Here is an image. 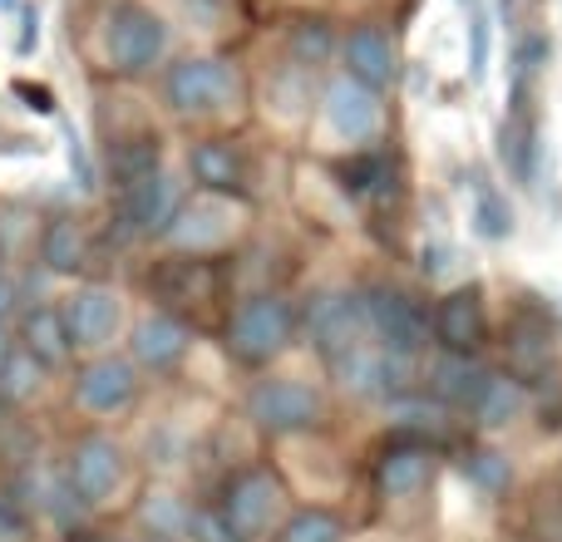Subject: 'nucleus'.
<instances>
[{
	"mask_svg": "<svg viewBox=\"0 0 562 542\" xmlns=\"http://www.w3.org/2000/svg\"><path fill=\"white\" fill-rule=\"evenodd\" d=\"M296 336V316L281 296H252L233 310L227 320V350H233L243 365H267Z\"/></svg>",
	"mask_w": 562,
	"mask_h": 542,
	"instance_id": "obj_1",
	"label": "nucleus"
},
{
	"mask_svg": "<svg viewBox=\"0 0 562 542\" xmlns=\"http://www.w3.org/2000/svg\"><path fill=\"white\" fill-rule=\"evenodd\" d=\"M366 320H370L375 346L390 350V355H405V360H415L419 350L429 346V336H435V320L425 316V306L400 286H370L366 291Z\"/></svg>",
	"mask_w": 562,
	"mask_h": 542,
	"instance_id": "obj_2",
	"label": "nucleus"
},
{
	"mask_svg": "<svg viewBox=\"0 0 562 542\" xmlns=\"http://www.w3.org/2000/svg\"><path fill=\"white\" fill-rule=\"evenodd\" d=\"M306 330L326 365H336L350 350L375 340L370 336V320H366V296H350V291H321L306 306Z\"/></svg>",
	"mask_w": 562,
	"mask_h": 542,
	"instance_id": "obj_3",
	"label": "nucleus"
},
{
	"mask_svg": "<svg viewBox=\"0 0 562 542\" xmlns=\"http://www.w3.org/2000/svg\"><path fill=\"white\" fill-rule=\"evenodd\" d=\"M237 94H243V79H237V69L223 65V59L193 55L168 69V104H173L178 114H217V109L237 104Z\"/></svg>",
	"mask_w": 562,
	"mask_h": 542,
	"instance_id": "obj_4",
	"label": "nucleus"
},
{
	"mask_svg": "<svg viewBox=\"0 0 562 542\" xmlns=\"http://www.w3.org/2000/svg\"><path fill=\"white\" fill-rule=\"evenodd\" d=\"M247 415L257 429L267 434H301V429H316L326 405L306 380H262V385L247 395Z\"/></svg>",
	"mask_w": 562,
	"mask_h": 542,
	"instance_id": "obj_5",
	"label": "nucleus"
},
{
	"mask_svg": "<svg viewBox=\"0 0 562 542\" xmlns=\"http://www.w3.org/2000/svg\"><path fill=\"white\" fill-rule=\"evenodd\" d=\"M104 45H109V65H114L119 75H144V69H154L158 59H164L168 25L144 5H119L114 15H109Z\"/></svg>",
	"mask_w": 562,
	"mask_h": 542,
	"instance_id": "obj_6",
	"label": "nucleus"
},
{
	"mask_svg": "<svg viewBox=\"0 0 562 542\" xmlns=\"http://www.w3.org/2000/svg\"><path fill=\"white\" fill-rule=\"evenodd\" d=\"M65 474L85 504H109L119 494V484H124V449L109 434H85L75 444V454H69Z\"/></svg>",
	"mask_w": 562,
	"mask_h": 542,
	"instance_id": "obj_7",
	"label": "nucleus"
},
{
	"mask_svg": "<svg viewBox=\"0 0 562 542\" xmlns=\"http://www.w3.org/2000/svg\"><path fill=\"white\" fill-rule=\"evenodd\" d=\"M326 118L346 144H366V138L380 134L385 109H380V94L370 84H360V79H350V75H336L326 84Z\"/></svg>",
	"mask_w": 562,
	"mask_h": 542,
	"instance_id": "obj_8",
	"label": "nucleus"
},
{
	"mask_svg": "<svg viewBox=\"0 0 562 542\" xmlns=\"http://www.w3.org/2000/svg\"><path fill=\"white\" fill-rule=\"evenodd\" d=\"M223 513L247 542L262 538L267 528H272V518L281 513V484L267 474V468H247V474H237L233 488H227Z\"/></svg>",
	"mask_w": 562,
	"mask_h": 542,
	"instance_id": "obj_9",
	"label": "nucleus"
},
{
	"mask_svg": "<svg viewBox=\"0 0 562 542\" xmlns=\"http://www.w3.org/2000/svg\"><path fill=\"white\" fill-rule=\"evenodd\" d=\"M119 320H124V306H119L114 286H79L75 296L65 301V326L69 340L85 350H99L119 336Z\"/></svg>",
	"mask_w": 562,
	"mask_h": 542,
	"instance_id": "obj_10",
	"label": "nucleus"
},
{
	"mask_svg": "<svg viewBox=\"0 0 562 542\" xmlns=\"http://www.w3.org/2000/svg\"><path fill=\"white\" fill-rule=\"evenodd\" d=\"M435 336H439V346L454 350V355H479V350H484L488 316H484V296H479V286H459L439 301Z\"/></svg>",
	"mask_w": 562,
	"mask_h": 542,
	"instance_id": "obj_11",
	"label": "nucleus"
},
{
	"mask_svg": "<svg viewBox=\"0 0 562 542\" xmlns=\"http://www.w3.org/2000/svg\"><path fill=\"white\" fill-rule=\"evenodd\" d=\"M75 395H79V405L94 409V415H119V409L134 405L138 375H134V365H128V360L99 355V360H89V365L79 370Z\"/></svg>",
	"mask_w": 562,
	"mask_h": 542,
	"instance_id": "obj_12",
	"label": "nucleus"
},
{
	"mask_svg": "<svg viewBox=\"0 0 562 542\" xmlns=\"http://www.w3.org/2000/svg\"><path fill=\"white\" fill-rule=\"evenodd\" d=\"M233 227H237L233 203H223V193H203V197L178 207L168 237H173L183 252H213V247H223L227 237H233Z\"/></svg>",
	"mask_w": 562,
	"mask_h": 542,
	"instance_id": "obj_13",
	"label": "nucleus"
},
{
	"mask_svg": "<svg viewBox=\"0 0 562 542\" xmlns=\"http://www.w3.org/2000/svg\"><path fill=\"white\" fill-rule=\"evenodd\" d=\"M178 207H183L178 203V183L168 173H154L119 193V217H124L128 233H168Z\"/></svg>",
	"mask_w": 562,
	"mask_h": 542,
	"instance_id": "obj_14",
	"label": "nucleus"
},
{
	"mask_svg": "<svg viewBox=\"0 0 562 542\" xmlns=\"http://www.w3.org/2000/svg\"><path fill=\"white\" fill-rule=\"evenodd\" d=\"M346 75L370 84L380 94L385 84H395L400 75V55H395V39L385 35L380 25H360L346 35Z\"/></svg>",
	"mask_w": 562,
	"mask_h": 542,
	"instance_id": "obj_15",
	"label": "nucleus"
},
{
	"mask_svg": "<svg viewBox=\"0 0 562 542\" xmlns=\"http://www.w3.org/2000/svg\"><path fill=\"white\" fill-rule=\"evenodd\" d=\"M188 346H193V336L178 316H144L134 326V360L148 370H173L188 355Z\"/></svg>",
	"mask_w": 562,
	"mask_h": 542,
	"instance_id": "obj_16",
	"label": "nucleus"
},
{
	"mask_svg": "<svg viewBox=\"0 0 562 542\" xmlns=\"http://www.w3.org/2000/svg\"><path fill=\"white\" fill-rule=\"evenodd\" d=\"M488 370L479 365L474 355H454V350H445V355L429 365V399H439L445 409H469L474 405V395L484 389Z\"/></svg>",
	"mask_w": 562,
	"mask_h": 542,
	"instance_id": "obj_17",
	"label": "nucleus"
},
{
	"mask_svg": "<svg viewBox=\"0 0 562 542\" xmlns=\"http://www.w3.org/2000/svg\"><path fill=\"white\" fill-rule=\"evenodd\" d=\"M429 474H435V454L409 439V444L385 449V459H380V468H375V484L385 498H415L419 488L429 484Z\"/></svg>",
	"mask_w": 562,
	"mask_h": 542,
	"instance_id": "obj_18",
	"label": "nucleus"
},
{
	"mask_svg": "<svg viewBox=\"0 0 562 542\" xmlns=\"http://www.w3.org/2000/svg\"><path fill=\"white\" fill-rule=\"evenodd\" d=\"M524 405H528L524 380L518 375H488L484 389L474 395V405H469V415H474V425H484V429H504L524 415Z\"/></svg>",
	"mask_w": 562,
	"mask_h": 542,
	"instance_id": "obj_19",
	"label": "nucleus"
},
{
	"mask_svg": "<svg viewBox=\"0 0 562 542\" xmlns=\"http://www.w3.org/2000/svg\"><path fill=\"white\" fill-rule=\"evenodd\" d=\"M25 350L40 360V365H65L75 340H69V326H65V310L55 306H35L25 316Z\"/></svg>",
	"mask_w": 562,
	"mask_h": 542,
	"instance_id": "obj_20",
	"label": "nucleus"
},
{
	"mask_svg": "<svg viewBox=\"0 0 562 542\" xmlns=\"http://www.w3.org/2000/svg\"><path fill=\"white\" fill-rule=\"evenodd\" d=\"M193 178L207 188V193H233V188H243V163H237V154L227 144H198L193 148Z\"/></svg>",
	"mask_w": 562,
	"mask_h": 542,
	"instance_id": "obj_21",
	"label": "nucleus"
},
{
	"mask_svg": "<svg viewBox=\"0 0 562 542\" xmlns=\"http://www.w3.org/2000/svg\"><path fill=\"white\" fill-rule=\"evenodd\" d=\"M40 262H45L49 271L85 267V233H79V223H69V217H55V223L45 227V237H40Z\"/></svg>",
	"mask_w": 562,
	"mask_h": 542,
	"instance_id": "obj_22",
	"label": "nucleus"
},
{
	"mask_svg": "<svg viewBox=\"0 0 562 542\" xmlns=\"http://www.w3.org/2000/svg\"><path fill=\"white\" fill-rule=\"evenodd\" d=\"M109 163H114V178L119 188H134L144 178L158 173V138H124V144L109 148Z\"/></svg>",
	"mask_w": 562,
	"mask_h": 542,
	"instance_id": "obj_23",
	"label": "nucleus"
},
{
	"mask_svg": "<svg viewBox=\"0 0 562 542\" xmlns=\"http://www.w3.org/2000/svg\"><path fill=\"white\" fill-rule=\"evenodd\" d=\"M138 518H144V528L154 538H183V533H193V513H188V504L178 494H168V488L148 494L144 508H138Z\"/></svg>",
	"mask_w": 562,
	"mask_h": 542,
	"instance_id": "obj_24",
	"label": "nucleus"
},
{
	"mask_svg": "<svg viewBox=\"0 0 562 542\" xmlns=\"http://www.w3.org/2000/svg\"><path fill=\"white\" fill-rule=\"evenodd\" d=\"M474 233L484 237V242H504V237L514 233V207H508L504 193H498L494 183H484V178L474 183Z\"/></svg>",
	"mask_w": 562,
	"mask_h": 542,
	"instance_id": "obj_25",
	"label": "nucleus"
},
{
	"mask_svg": "<svg viewBox=\"0 0 562 542\" xmlns=\"http://www.w3.org/2000/svg\"><path fill=\"white\" fill-rule=\"evenodd\" d=\"M340 538H346V523L336 513H326V508H301L277 533V542H340Z\"/></svg>",
	"mask_w": 562,
	"mask_h": 542,
	"instance_id": "obj_26",
	"label": "nucleus"
},
{
	"mask_svg": "<svg viewBox=\"0 0 562 542\" xmlns=\"http://www.w3.org/2000/svg\"><path fill=\"white\" fill-rule=\"evenodd\" d=\"M40 375H45V365L20 346L15 355L5 360V370H0V405H25V399L40 389Z\"/></svg>",
	"mask_w": 562,
	"mask_h": 542,
	"instance_id": "obj_27",
	"label": "nucleus"
},
{
	"mask_svg": "<svg viewBox=\"0 0 562 542\" xmlns=\"http://www.w3.org/2000/svg\"><path fill=\"white\" fill-rule=\"evenodd\" d=\"M30 494H35V498H30V504H35L40 513H49V518H55L59 528H69V523H75L79 504H85V498L75 494V484H69V474H49L45 484H35V488H30Z\"/></svg>",
	"mask_w": 562,
	"mask_h": 542,
	"instance_id": "obj_28",
	"label": "nucleus"
},
{
	"mask_svg": "<svg viewBox=\"0 0 562 542\" xmlns=\"http://www.w3.org/2000/svg\"><path fill=\"white\" fill-rule=\"evenodd\" d=\"M158 286H164L168 296L193 301V296H207V291H213V271H207V262H173L164 276H158Z\"/></svg>",
	"mask_w": 562,
	"mask_h": 542,
	"instance_id": "obj_29",
	"label": "nucleus"
},
{
	"mask_svg": "<svg viewBox=\"0 0 562 542\" xmlns=\"http://www.w3.org/2000/svg\"><path fill=\"white\" fill-rule=\"evenodd\" d=\"M464 474L474 478V488H484L488 498L504 494V488L514 484V474H508L504 454H494V449H479V454H469V459H464Z\"/></svg>",
	"mask_w": 562,
	"mask_h": 542,
	"instance_id": "obj_30",
	"label": "nucleus"
},
{
	"mask_svg": "<svg viewBox=\"0 0 562 542\" xmlns=\"http://www.w3.org/2000/svg\"><path fill=\"white\" fill-rule=\"evenodd\" d=\"M330 45H336V39H330L326 25H301L296 35H291V55H296L301 65H321V59L330 55Z\"/></svg>",
	"mask_w": 562,
	"mask_h": 542,
	"instance_id": "obj_31",
	"label": "nucleus"
},
{
	"mask_svg": "<svg viewBox=\"0 0 562 542\" xmlns=\"http://www.w3.org/2000/svg\"><path fill=\"white\" fill-rule=\"evenodd\" d=\"M193 542H247V538L227 523L223 508H203V513L193 518Z\"/></svg>",
	"mask_w": 562,
	"mask_h": 542,
	"instance_id": "obj_32",
	"label": "nucleus"
},
{
	"mask_svg": "<svg viewBox=\"0 0 562 542\" xmlns=\"http://www.w3.org/2000/svg\"><path fill=\"white\" fill-rule=\"evenodd\" d=\"M346 178H356V193H375L380 183H390V168L385 158H356V163H346Z\"/></svg>",
	"mask_w": 562,
	"mask_h": 542,
	"instance_id": "obj_33",
	"label": "nucleus"
},
{
	"mask_svg": "<svg viewBox=\"0 0 562 542\" xmlns=\"http://www.w3.org/2000/svg\"><path fill=\"white\" fill-rule=\"evenodd\" d=\"M488 20L484 15H474L469 20V75L474 79H484V69H488Z\"/></svg>",
	"mask_w": 562,
	"mask_h": 542,
	"instance_id": "obj_34",
	"label": "nucleus"
},
{
	"mask_svg": "<svg viewBox=\"0 0 562 542\" xmlns=\"http://www.w3.org/2000/svg\"><path fill=\"white\" fill-rule=\"evenodd\" d=\"M69 168H75V183L85 188H94V168H89V154H85V144H79V134H69Z\"/></svg>",
	"mask_w": 562,
	"mask_h": 542,
	"instance_id": "obj_35",
	"label": "nucleus"
},
{
	"mask_svg": "<svg viewBox=\"0 0 562 542\" xmlns=\"http://www.w3.org/2000/svg\"><path fill=\"white\" fill-rule=\"evenodd\" d=\"M20 533H25V513H20L10 498H0V538L5 542H15Z\"/></svg>",
	"mask_w": 562,
	"mask_h": 542,
	"instance_id": "obj_36",
	"label": "nucleus"
},
{
	"mask_svg": "<svg viewBox=\"0 0 562 542\" xmlns=\"http://www.w3.org/2000/svg\"><path fill=\"white\" fill-rule=\"evenodd\" d=\"M15 306H20V286L10 276H0V326L10 320V310H15Z\"/></svg>",
	"mask_w": 562,
	"mask_h": 542,
	"instance_id": "obj_37",
	"label": "nucleus"
},
{
	"mask_svg": "<svg viewBox=\"0 0 562 542\" xmlns=\"http://www.w3.org/2000/svg\"><path fill=\"white\" fill-rule=\"evenodd\" d=\"M445 267H454V247H425V271H445Z\"/></svg>",
	"mask_w": 562,
	"mask_h": 542,
	"instance_id": "obj_38",
	"label": "nucleus"
},
{
	"mask_svg": "<svg viewBox=\"0 0 562 542\" xmlns=\"http://www.w3.org/2000/svg\"><path fill=\"white\" fill-rule=\"evenodd\" d=\"M35 39H40V15L30 10V15H25V35H20V55H30V49H35Z\"/></svg>",
	"mask_w": 562,
	"mask_h": 542,
	"instance_id": "obj_39",
	"label": "nucleus"
},
{
	"mask_svg": "<svg viewBox=\"0 0 562 542\" xmlns=\"http://www.w3.org/2000/svg\"><path fill=\"white\" fill-rule=\"evenodd\" d=\"M15 350H20V346H15V340H10V330L0 326V370H5V360L15 355Z\"/></svg>",
	"mask_w": 562,
	"mask_h": 542,
	"instance_id": "obj_40",
	"label": "nucleus"
},
{
	"mask_svg": "<svg viewBox=\"0 0 562 542\" xmlns=\"http://www.w3.org/2000/svg\"><path fill=\"white\" fill-rule=\"evenodd\" d=\"M0 5H15V0H0Z\"/></svg>",
	"mask_w": 562,
	"mask_h": 542,
	"instance_id": "obj_41",
	"label": "nucleus"
}]
</instances>
